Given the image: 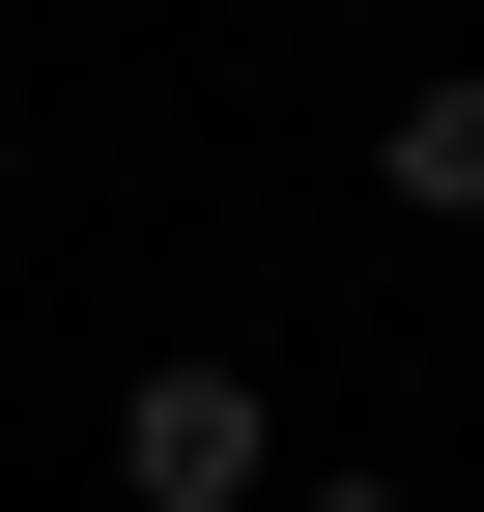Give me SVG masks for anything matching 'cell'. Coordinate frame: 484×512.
I'll use <instances>...</instances> for the list:
<instances>
[{"label": "cell", "instance_id": "obj_1", "mask_svg": "<svg viewBox=\"0 0 484 512\" xmlns=\"http://www.w3.org/2000/svg\"><path fill=\"white\" fill-rule=\"evenodd\" d=\"M114 484H143V512H257V484H285V399H257V370H200V342L114 370Z\"/></svg>", "mask_w": 484, "mask_h": 512}, {"label": "cell", "instance_id": "obj_2", "mask_svg": "<svg viewBox=\"0 0 484 512\" xmlns=\"http://www.w3.org/2000/svg\"><path fill=\"white\" fill-rule=\"evenodd\" d=\"M371 200H399V228H484V57H456V86H399V114H371Z\"/></svg>", "mask_w": 484, "mask_h": 512}, {"label": "cell", "instance_id": "obj_3", "mask_svg": "<svg viewBox=\"0 0 484 512\" xmlns=\"http://www.w3.org/2000/svg\"><path fill=\"white\" fill-rule=\"evenodd\" d=\"M285 512H399V484H285Z\"/></svg>", "mask_w": 484, "mask_h": 512}]
</instances>
